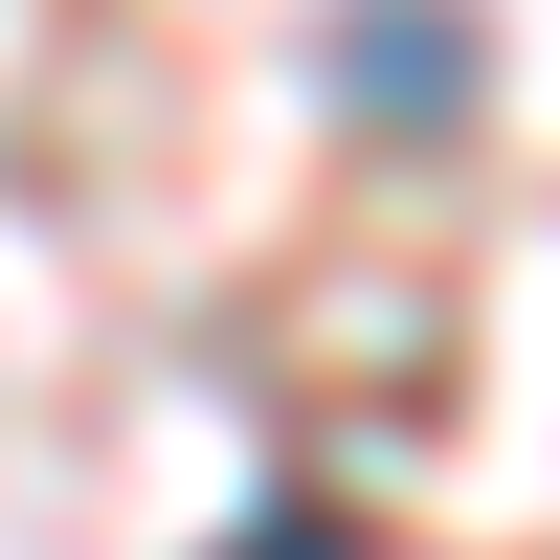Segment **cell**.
<instances>
[{"instance_id":"obj_1","label":"cell","mask_w":560,"mask_h":560,"mask_svg":"<svg viewBox=\"0 0 560 560\" xmlns=\"http://www.w3.org/2000/svg\"><path fill=\"white\" fill-rule=\"evenodd\" d=\"M247 560H359V538L337 516H247Z\"/></svg>"}]
</instances>
